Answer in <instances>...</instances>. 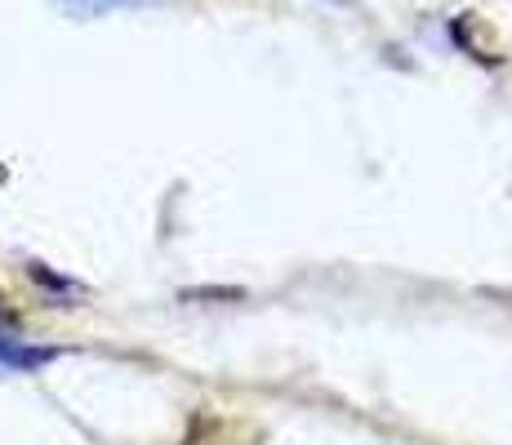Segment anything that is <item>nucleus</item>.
I'll list each match as a JSON object with an SVG mask.
<instances>
[{"label": "nucleus", "mask_w": 512, "mask_h": 445, "mask_svg": "<svg viewBox=\"0 0 512 445\" xmlns=\"http://www.w3.org/2000/svg\"><path fill=\"white\" fill-rule=\"evenodd\" d=\"M72 14H107V9H125V5H143V0H58Z\"/></svg>", "instance_id": "2"}, {"label": "nucleus", "mask_w": 512, "mask_h": 445, "mask_svg": "<svg viewBox=\"0 0 512 445\" xmlns=\"http://www.w3.org/2000/svg\"><path fill=\"white\" fill-rule=\"evenodd\" d=\"M54 348H41V343H27L23 334L9 330V321L0 316V379L5 374H36L41 365L54 361Z\"/></svg>", "instance_id": "1"}]
</instances>
